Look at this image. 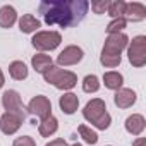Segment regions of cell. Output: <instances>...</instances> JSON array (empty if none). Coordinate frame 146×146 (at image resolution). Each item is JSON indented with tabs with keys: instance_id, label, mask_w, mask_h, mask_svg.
<instances>
[{
	"instance_id": "6da1fadb",
	"label": "cell",
	"mask_w": 146,
	"mask_h": 146,
	"mask_svg": "<svg viewBox=\"0 0 146 146\" xmlns=\"http://www.w3.org/2000/svg\"><path fill=\"white\" fill-rule=\"evenodd\" d=\"M90 11L86 0H43L38 5V12L48 26L72 28L79 24Z\"/></svg>"
},
{
	"instance_id": "7a4b0ae2",
	"label": "cell",
	"mask_w": 146,
	"mask_h": 146,
	"mask_svg": "<svg viewBox=\"0 0 146 146\" xmlns=\"http://www.w3.org/2000/svg\"><path fill=\"white\" fill-rule=\"evenodd\" d=\"M83 117H84V120H88L93 127H96L100 131L108 129L112 124V115L107 112V103L102 98L90 100L83 108Z\"/></svg>"
},
{
	"instance_id": "3957f363",
	"label": "cell",
	"mask_w": 146,
	"mask_h": 146,
	"mask_svg": "<svg viewBox=\"0 0 146 146\" xmlns=\"http://www.w3.org/2000/svg\"><path fill=\"white\" fill-rule=\"evenodd\" d=\"M43 79H45V83L53 84L57 90H60L64 93L70 91L72 88L78 84V76L74 74V72H72V70H65V69H62L58 65H52L43 74Z\"/></svg>"
},
{
	"instance_id": "277c9868",
	"label": "cell",
	"mask_w": 146,
	"mask_h": 146,
	"mask_svg": "<svg viewBox=\"0 0 146 146\" xmlns=\"http://www.w3.org/2000/svg\"><path fill=\"white\" fill-rule=\"evenodd\" d=\"M62 43V35L58 31H36L31 38V45L40 52V53H45V52H52L55 50L58 45Z\"/></svg>"
},
{
	"instance_id": "5b68a950",
	"label": "cell",
	"mask_w": 146,
	"mask_h": 146,
	"mask_svg": "<svg viewBox=\"0 0 146 146\" xmlns=\"http://www.w3.org/2000/svg\"><path fill=\"white\" fill-rule=\"evenodd\" d=\"M127 58L134 67H137V69L144 67V64H146V36L144 35H137L132 38V41H129Z\"/></svg>"
},
{
	"instance_id": "8992f818",
	"label": "cell",
	"mask_w": 146,
	"mask_h": 146,
	"mask_svg": "<svg viewBox=\"0 0 146 146\" xmlns=\"http://www.w3.org/2000/svg\"><path fill=\"white\" fill-rule=\"evenodd\" d=\"M129 45V36L125 33H115V35H108L103 48H102V55H112V57H122V52L127 48Z\"/></svg>"
},
{
	"instance_id": "52a82bcc",
	"label": "cell",
	"mask_w": 146,
	"mask_h": 146,
	"mask_svg": "<svg viewBox=\"0 0 146 146\" xmlns=\"http://www.w3.org/2000/svg\"><path fill=\"white\" fill-rule=\"evenodd\" d=\"M26 110L33 117H38L40 120H43V119H46V117L52 115V102L45 95H36V96H33L29 100Z\"/></svg>"
},
{
	"instance_id": "ba28073f",
	"label": "cell",
	"mask_w": 146,
	"mask_h": 146,
	"mask_svg": "<svg viewBox=\"0 0 146 146\" xmlns=\"http://www.w3.org/2000/svg\"><path fill=\"white\" fill-rule=\"evenodd\" d=\"M83 57H84V50L81 46H78V45H69V46H65L58 53L57 64H58V67H62V65L64 67L76 65V64H79L83 60Z\"/></svg>"
},
{
	"instance_id": "9c48e42d",
	"label": "cell",
	"mask_w": 146,
	"mask_h": 146,
	"mask_svg": "<svg viewBox=\"0 0 146 146\" xmlns=\"http://www.w3.org/2000/svg\"><path fill=\"white\" fill-rule=\"evenodd\" d=\"M2 107L5 108V112H14V113H19V115L26 117V107L23 105L21 95L16 90L4 91V95H2Z\"/></svg>"
},
{
	"instance_id": "30bf717a",
	"label": "cell",
	"mask_w": 146,
	"mask_h": 146,
	"mask_svg": "<svg viewBox=\"0 0 146 146\" xmlns=\"http://www.w3.org/2000/svg\"><path fill=\"white\" fill-rule=\"evenodd\" d=\"M24 119H26L24 115L14 113V112H4V115L0 117V131L5 136H12L21 129Z\"/></svg>"
},
{
	"instance_id": "8fae6325",
	"label": "cell",
	"mask_w": 146,
	"mask_h": 146,
	"mask_svg": "<svg viewBox=\"0 0 146 146\" xmlns=\"http://www.w3.org/2000/svg\"><path fill=\"white\" fill-rule=\"evenodd\" d=\"M125 23H141L146 19V7L141 2H129L125 4V12H124Z\"/></svg>"
},
{
	"instance_id": "7c38bea8",
	"label": "cell",
	"mask_w": 146,
	"mask_h": 146,
	"mask_svg": "<svg viewBox=\"0 0 146 146\" xmlns=\"http://www.w3.org/2000/svg\"><path fill=\"white\" fill-rule=\"evenodd\" d=\"M136 100H137V95L131 88H120L113 95V102L119 108H131L136 103Z\"/></svg>"
},
{
	"instance_id": "4fadbf2b",
	"label": "cell",
	"mask_w": 146,
	"mask_h": 146,
	"mask_svg": "<svg viewBox=\"0 0 146 146\" xmlns=\"http://www.w3.org/2000/svg\"><path fill=\"white\" fill-rule=\"evenodd\" d=\"M124 127H125V131H127L129 134L139 137V136L143 134V131L146 129V119H144V115H141V113H132V115H129V117L125 119Z\"/></svg>"
},
{
	"instance_id": "5bb4252c",
	"label": "cell",
	"mask_w": 146,
	"mask_h": 146,
	"mask_svg": "<svg viewBox=\"0 0 146 146\" xmlns=\"http://www.w3.org/2000/svg\"><path fill=\"white\" fill-rule=\"evenodd\" d=\"M58 107L60 110L65 113V115H72V113H76L78 108H79V98L78 95H74L72 91H67L60 96L58 100Z\"/></svg>"
},
{
	"instance_id": "9a60e30c",
	"label": "cell",
	"mask_w": 146,
	"mask_h": 146,
	"mask_svg": "<svg viewBox=\"0 0 146 146\" xmlns=\"http://www.w3.org/2000/svg\"><path fill=\"white\" fill-rule=\"evenodd\" d=\"M17 24H19L21 33H26V35L36 33V31H40V28H41V21L36 19L33 14H23V16L17 19Z\"/></svg>"
},
{
	"instance_id": "2e32d148",
	"label": "cell",
	"mask_w": 146,
	"mask_h": 146,
	"mask_svg": "<svg viewBox=\"0 0 146 146\" xmlns=\"http://www.w3.org/2000/svg\"><path fill=\"white\" fill-rule=\"evenodd\" d=\"M17 23V11L12 5H2L0 7V28L9 29Z\"/></svg>"
},
{
	"instance_id": "e0dca14e",
	"label": "cell",
	"mask_w": 146,
	"mask_h": 146,
	"mask_svg": "<svg viewBox=\"0 0 146 146\" xmlns=\"http://www.w3.org/2000/svg\"><path fill=\"white\" fill-rule=\"evenodd\" d=\"M53 65V60H52V57L50 55H46V53H36V55H33V58H31V67L38 72V74H45V72L50 69Z\"/></svg>"
},
{
	"instance_id": "ac0fdd59",
	"label": "cell",
	"mask_w": 146,
	"mask_h": 146,
	"mask_svg": "<svg viewBox=\"0 0 146 146\" xmlns=\"http://www.w3.org/2000/svg\"><path fill=\"white\" fill-rule=\"evenodd\" d=\"M9 76L14 81H24L29 76V69L23 60H14L9 64Z\"/></svg>"
},
{
	"instance_id": "d6986e66",
	"label": "cell",
	"mask_w": 146,
	"mask_h": 146,
	"mask_svg": "<svg viewBox=\"0 0 146 146\" xmlns=\"http://www.w3.org/2000/svg\"><path fill=\"white\" fill-rule=\"evenodd\" d=\"M102 81H103L105 88H108L112 91H119L122 88V84H124V76L120 74V72H117V70H108V72L103 74Z\"/></svg>"
},
{
	"instance_id": "ffe728a7",
	"label": "cell",
	"mask_w": 146,
	"mask_h": 146,
	"mask_svg": "<svg viewBox=\"0 0 146 146\" xmlns=\"http://www.w3.org/2000/svg\"><path fill=\"white\" fill-rule=\"evenodd\" d=\"M57 131H58V120H57L55 115H50V117L43 119V120L38 124V132H40L43 137H50V136H53Z\"/></svg>"
},
{
	"instance_id": "44dd1931",
	"label": "cell",
	"mask_w": 146,
	"mask_h": 146,
	"mask_svg": "<svg viewBox=\"0 0 146 146\" xmlns=\"http://www.w3.org/2000/svg\"><path fill=\"white\" fill-rule=\"evenodd\" d=\"M125 4H127V2H124V0H113V2H110V4H108L107 14H108L112 19H124Z\"/></svg>"
},
{
	"instance_id": "7402d4cb",
	"label": "cell",
	"mask_w": 146,
	"mask_h": 146,
	"mask_svg": "<svg viewBox=\"0 0 146 146\" xmlns=\"http://www.w3.org/2000/svg\"><path fill=\"white\" fill-rule=\"evenodd\" d=\"M78 132H79V136L83 137L84 143H88V144H91V146H95V144L98 143V134H96V131H93L90 125L81 124V125L78 127Z\"/></svg>"
},
{
	"instance_id": "603a6c76",
	"label": "cell",
	"mask_w": 146,
	"mask_h": 146,
	"mask_svg": "<svg viewBox=\"0 0 146 146\" xmlns=\"http://www.w3.org/2000/svg\"><path fill=\"white\" fill-rule=\"evenodd\" d=\"M100 86H102V83H100V78L98 76H95V74H88L84 79H83V91L84 93H96L98 90H100Z\"/></svg>"
},
{
	"instance_id": "cb8c5ba5",
	"label": "cell",
	"mask_w": 146,
	"mask_h": 146,
	"mask_svg": "<svg viewBox=\"0 0 146 146\" xmlns=\"http://www.w3.org/2000/svg\"><path fill=\"white\" fill-rule=\"evenodd\" d=\"M127 23L125 19H112L108 24H107V33L108 35H115V33H124Z\"/></svg>"
},
{
	"instance_id": "d4e9b609",
	"label": "cell",
	"mask_w": 146,
	"mask_h": 146,
	"mask_svg": "<svg viewBox=\"0 0 146 146\" xmlns=\"http://www.w3.org/2000/svg\"><path fill=\"white\" fill-rule=\"evenodd\" d=\"M122 62V57H112V55H100V64L107 69H115Z\"/></svg>"
},
{
	"instance_id": "484cf974",
	"label": "cell",
	"mask_w": 146,
	"mask_h": 146,
	"mask_svg": "<svg viewBox=\"0 0 146 146\" xmlns=\"http://www.w3.org/2000/svg\"><path fill=\"white\" fill-rule=\"evenodd\" d=\"M108 4H110L108 0H95V2L90 4V7L95 14H105L107 9H108Z\"/></svg>"
},
{
	"instance_id": "4316f807",
	"label": "cell",
	"mask_w": 146,
	"mask_h": 146,
	"mask_svg": "<svg viewBox=\"0 0 146 146\" xmlns=\"http://www.w3.org/2000/svg\"><path fill=\"white\" fill-rule=\"evenodd\" d=\"M12 146H36V141L31 136H19L14 139Z\"/></svg>"
},
{
	"instance_id": "83f0119b",
	"label": "cell",
	"mask_w": 146,
	"mask_h": 146,
	"mask_svg": "<svg viewBox=\"0 0 146 146\" xmlns=\"http://www.w3.org/2000/svg\"><path fill=\"white\" fill-rule=\"evenodd\" d=\"M45 146H69V144H67V141H65L64 137H57V139H53V141L46 143Z\"/></svg>"
},
{
	"instance_id": "f1b7e54d",
	"label": "cell",
	"mask_w": 146,
	"mask_h": 146,
	"mask_svg": "<svg viewBox=\"0 0 146 146\" xmlns=\"http://www.w3.org/2000/svg\"><path fill=\"white\" fill-rule=\"evenodd\" d=\"M132 146H146V139L144 137H136L134 143H132Z\"/></svg>"
},
{
	"instance_id": "f546056e",
	"label": "cell",
	"mask_w": 146,
	"mask_h": 146,
	"mask_svg": "<svg viewBox=\"0 0 146 146\" xmlns=\"http://www.w3.org/2000/svg\"><path fill=\"white\" fill-rule=\"evenodd\" d=\"M4 84H5V76H4L2 69H0V88H4Z\"/></svg>"
},
{
	"instance_id": "4dcf8cb0",
	"label": "cell",
	"mask_w": 146,
	"mask_h": 146,
	"mask_svg": "<svg viewBox=\"0 0 146 146\" xmlns=\"http://www.w3.org/2000/svg\"><path fill=\"white\" fill-rule=\"evenodd\" d=\"M70 146H83L81 143H74V144H70Z\"/></svg>"
},
{
	"instance_id": "1f68e13d",
	"label": "cell",
	"mask_w": 146,
	"mask_h": 146,
	"mask_svg": "<svg viewBox=\"0 0 146 146\" xmlns=\"http://www.w3.org/2000/svg\"><path fill=\"white\" fill-rule=\"evenodd\" d=\"M108 146H112V144H108Z\"/></svg>"
}]
</instances>
